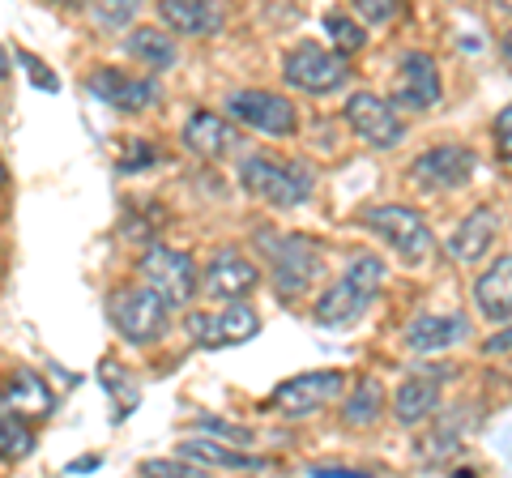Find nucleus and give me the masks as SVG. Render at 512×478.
I'll return each instance as SVG.
<instances>
[{"instance_id": "obj_1", "label": "nucleus", "mask_w": 512, "mask_h": 478, "mask_svg": "<svg viewBox=\"0 0 512 478\" xmlns=\"http://www.w3.org/2000/svg\"><path fill=\"white\" fill-rule=\"evenodd\" d=\"M380 286H384V261L372 257V252H363V257L350 261L342 282H333L329 291L320 295L316 321L320 325H346V321H355V316L376 299Z\"/></svg>"}, {"instance_id": "obj_17", "label": "nucleus", "mask_w": 512, "mask_h": 478, "mask_svg": "<svg viewBox=\"0 0 512 478\" xmlns=\"http://www.w3.org/2000/svg\"><path fill=\"white\" fill-rule=\"evenodd\" d=\"M461 338H470V321L461 312H423L406 329V342L419 355H436V350H448Z\"/></svg>"}, {"instance_id": "obj_15", "label": "nucleus", "mask_w": 512, "mask_h": 478, "mask_svg": "<svg viewBox=\"0 0 512 478\" xmlns=\"http://www.w3.org/2000/svg\"><path fill=\"white\" fill-rule=\"evenodd\" d=\"M256 282H261V269H256L248 257H244V252H218V257H214V265L210 269H205V295H210V299H227V304H231V299H244V295H252V286Z\"/></svg>"}, {"instance_id": "obj_27", "label": "nucleus", "mask_w": 512, "mask_h": 478, "mask_svg": "<svg viewBox=\"0 0 512 478\" xmlns=\"http://www.w3.org/2000/svg\"><path fill=\"white\" fill-rule=\"evenodd\" d=\"M325 30H329V43H333L338 56H355L363 47V39H367L359 30V22H350L346 13H325Z\"/></svg>"}, {"instance_id": "obj_33", "label": "nucleus", "mask_w": 512, "mask_h": 478, "mask_svg": "<svg viewBox=\"0 0 512 478\" xmlns=\"http://www.w3.org/2000/svg\"><path fill=\"white\" fill-rule=\"evenodd\" d=\"M308 478H367V474L355 466H312Z\"/></svg>"}, {"instance_id": "obj_25", "label": "nucleus", "mask_w": 512, "mask_h": 478, "mask_svg": "<svg viewBox=\"0 0 512 478\" xmlns=\"http://www.w3.org/2000/svg\"><path fill=\"white\" fill-rule=\"evenodd\" d=\"M35 453V432L26 427V414L0 406V461H26Z\"/></svg>"}, {"instance_id": "obj_13", "label": "nucleus", "mask_w": 512, "mask_h": 478, "mask_svg": "<svg viewBox=\"0 0 512 478\" xmlns=\"http://www.w3.org/2000/svg\"><path fill=\"white\" fill-rule=\"evenodd\" d=\"M393 103L406 107V111H427L440 103V69L436 60L423 56V52H410L402 60V73H397V90H393Z\"/></svg>"}, {"instance_id": "obj_11", "label": "nucleus", "mask_w": 512, "mask_h": 478, "mask_svg": "<svg viewBox=\"0 0 512 478\" xmlns=\"http://www.w3.org/2000/svg\"><path fill=\"white\" fill-rule=\"evenodd\" d=\"M342 385H346V376L333 372V368H325V372H303L295 380H286V385H278L274 410H282L286 419H303V414H316L320 406H329L333 397L342 393Z\"/></svg>"}, {"instance_id": "obj_5", "label": "nucleus", "mask_w": 512, "mask_h": 478, "mask_svg": "<svg viewBox=\"0 0 512 478\" xmlns=\"http://www.w3.org/2000/svg\"><path fill=\"white\" fill-rule=\"evenodd\" d=\"M111 321H116V329L133 346H146L167 333V304L150 286H128V291L111 299Z\"/></svg>"}, {"instance_id": "obj_38", "label": "nucleus", "mask_w": 512, "mask_h": 478, "mask_svg": "<svg viewBox=\"0 0 512 478\" xmlns=\"http://www.w3.org/2000/svg\"><path fill=\"white\" fill-rule=\"evenodd\" d=\"M9 77V56H5V47H0V82Z\"/></svg>"}, {"instance_id": "obj_20", "label": "nucleus", "mask_w": 512, "mask_h": 478, "mask_svg": "<svg viewBox=\"0 0 512 478\" xmlns=\"http://www.w3.org/2000/svg\"><path fill=\"white\" fill-rule=\"evenodd\" d=\"M440 406V380H431V376H410L397 385L393 393V414H397V423H423L427 414H436Z\"/></svg>"}, {"instance_id": "obj_31", "label": "nucleus", "mask_w": 512, "mask_h": 478, "mask_svg": "<svg viewBox=\"0 0 512 478\" xmlns=\"http://www.w3.org/2000/svg\"><path fill=\"white\" fill-rule=\"evenodd\" d=\"M355 9H359L363 22L380 26V22H389L393 13H397V0H355Z\"/></svg>"}, {"instance_id": "obj_6", "label": "nucleus", "mask_w": 512, "mask_h": 478, "mask_svg": "<svg viewBox=\"0 0 512 478\" xmlns=\"http://www.w3.org/2000/svg\"><path fill=\"white\" fill-rule=\"evenodd\" d=\"M282 77H286V82H291L295 90L329 94V90L346 86L350 65H346V56H338V52H325V47H316V43H299L295 52H286Z\"/></svg>"}, {"instance_id": "obj_8", "label": "nucleus", "mask_w": 512, "mask_h": 478, "mask_svg": "<svg viewBox=\"0 0 512 478\" xmlns=\"http://www.w3.org/2000/svg\"><path fill=\"white\" fill-rule=\"evenodd\" d=\"M188 338L214 350V346H244L256 338V329H261V321H256V312L248 304H239V299H231V308L222 312H192L188 316Z\"/></svg>"}, {"instance_id": "obj_24", "label": "nucleus", "mask_w": 512, "mask_h": 478, "mask_svg": "<svg viewBox=\"0 0 512 478\" xmlns=\"http://www.w3.org/2000/svg\"><path fill=\"white\" fill-rule=\"evenodd\" d=\"M128 56H137L141 65H150V69H171L175 65V39L167 30L137 26L133 35H128Z\"/></svg>"}, {"instance_id": "obj_30", "label": "nucleus", "mask_w": 512, "mask_h": 478, "mask_svg": "<svg viewBox=\"0 0 512 478\" xmlns=\"http://www.w3.org/2000/svg\"><path fill=\"white\" fill-rule=\"evenodd\" d=\"M141 474H163V478H201L205 470L197 466V461H146L141 466Z\"/></svg>"}, {"instance_id": "obj_18", "label": "nucleus", "mask_w": 512, "mask_h": 478, "mask_svg": "<svg viewBox=\"0 0 512 478\" xmlns=\"http://www.w3.org/2000/svg\"><path fill=\"white\" fill-rule=\"evenodd\" d=\"M495 231H500V214L495 210H474L470 218H461V227L448 235V257L461 261V265H474L483 261L491 244H495Z\"/></svg>"}, {"instance_id": "obj_37", "label": "nucleus", "mask_w": 512, "mask_h": 478, "mask_svg": "<svg viewBox=\"0 0 512 478\" xmlns=\"http://www.w3.org/2000/svg\"><path fill=\"white\" fill-rule=\"evenodd\" d=\"M495 350H500V355L508 350V329H500V338H495V342H487V355H495Z\"/></svg>"}, {"instance_id": "obj_12", "label": "nucleus", "mask_w": 512, "mask_h": 478, "mask_svg": "<svg viewBox=\"0 0 512 478\" xmlns=\"http://www.w3.org/2000/svg\"><path fill=\"white\" fill-rule=\"evenodd\" d=\"M474 167H478L474 150H466V146H436V150L414 158V184H423V188H461V184H470Z\"/></svg>"}, {"instance_id": "obj_35", "label": "nucleus", "mask_w": 512, "mask_h": 478, "mask_svg": "<svg viewBox=\"0 0 512 478\" xmlns=\"http://www.w3.org/2000/svg\"><path fill=\"white\" fill-rule=\"evenodd\" d=\"M22 65H26V73H30V77H35V86H43V90H56V86H60L56 77H47V73L39 69V60L30 56V52H22Z\"/></svg>"}, {"instance_id": "obj_16", "label": "nucleus", "mask_w": 512, "mask_h": 478, "mask_svg": "<svg viewBox=\"0 0 512 478\" xmlns=\"http://www.w3.org/2000/svg\"><path fill=\"white\" fill-rule=\"evenodd\" d=\"M158 13H163V22L171 30L192 35V39H210L227 22L222 0H158Z\"/></svg>"}, {"instance_id": "obj_4", "label": "nucleus", "mask_w": 512, "mask_h": 478, "mask_svg": "<svg viewBox=\"0 0 512 478\" xmlns=\"http://www.w3.org/2000/svg\"><path fill=\"white\" fill-rule=\"evenodd\" d=\"M359 222L372 235H380L384 244H389L397 257L419 265L431 257V248H436V235L423 222V214H414L410 205H372V210H363Z\"/></svg>"}, {"instance_id": "obj_19", "label": "nucleus", "mask_w": 512, "mask_h": 478, "mask_svg": "<svg viewBox=\"0 0 512 478\" xmlns=\"http://www.w3.org/2000/svg\"><path fill=\"white\" fill-rule=\"evenodd\" d=\"M508 269H512V261L500 257L474 286L478 312H483L487 321H500V325H508V312H512V274H508Z\"/></svg>"}, {"instance_id": "obj_32", "label": "nucleus", "mask_w": 512, "mask_h": 478, "mask_svg": "<svg viewBox=\"0 0 512 478\" xmlns=\"http://www.w3.org/2000/svg\"><path fill=\"white\" fill-rule=\"evenodd\" d=\"M197 427H201V432H214V436H231V440H239V444H248V440H252V432H248V427L227 423V419H201Z\"/></svg>"}, {"instance_id": "obj_9", "label": "nucleus", "mask_w": 512, "mask_h": 478, "mask_svg": "<svg viewBox=\"0 0 512 478\" xmlns=\"http://www.w3.org/2000/svg\"><path fill=\"white\" fill-rule=\"evenodd\" d=\"M346 120H350V129H355L367 146H376V150H393V146H402V137H406L397 111L372 90L350 94L346 99Z\"/></svg>"}, {"instance_id": "obj_10", "label": "nucleus", "mask_w": 512, "mask_h": 478, "mask_svg": "<svg viewBox=\"0 0 512 478\" xmlns=\"http://www.w3.org/2000/svg\"><path fill=\"white\" fill-rule=\"evenodd\" d=\"M227 111L235 120H244L248 129L256 133H269V137H291L295 133V103L282 99V94H269V90H244V94H231Z\"/></svg>"}, {"instance_id": "obj_39", "label": "nucleus", "mask_w": 512, "mask_h": 478, "mask_svg": "<svg viewBox=\"0 0 512 478\" xmlns=\"http://www.w3.org/2000/svg\"><path fill=\"white\" fill-rule=\"evenodd\" d=\"M5 184H9V167H5V163H0V188H5Z\"/></svg>"}, {"instance_id": "obj_23", "label": "nucleus", "mask_w": 512, "mask_h": 478, "mask_svg": "<svg viewBox=\"0 0 512 478\" xmlns=\"http://www.w3.org/2000/svg\"><path fill=\"white\" fill-rule=\"evenodd\" d=\"M0 406L13 410V414H52L56 397H52V389L43 385V376L18 372V376L9 380V389L0 393Z\"/></svg>"}, {"instance_id": "obj_2", "label": "nucleus", "mask_w": 512, "mask_h": 478, "mask_svg": "<svg viewBox=\"0 0 512 478\" xmlns=\"http://www.w3.org/2000/svg\"><path fill=\"white\" fill-rule=\"evenodd\" d=\"M239 180H244L252 197L278 205V210H295V205L312 197V171L303 163H278V158H269V154L244 158Z\"/></svg>"}, {"instance_id": "obj_34", "label": "nucleus", "mask_w": 512, "mask_h": 478, "mask_svg": "<svg viewBox=\"0 0 512 478\" xmlns=\"http://www.w3.org/2000/svg\"><path fill=\"white\" fill-rule=\"evenodd\" d=\"M508 129H512V107L500 111V120H495V141H500V163H508Z\"/></svg>"}, {"instance_id": "obj_29", "label": "nucleus", "mask_w": 512, "mask_h": 478, "mask_svg": "<svg viewBox=\"0 0 512 478\" xmlns=\"http://www.w3.org/2000/svg\"><path fill=\"white\" fill-rule=\"evenodd\" d=\"M94 22L107 26V30H120L137 18V9H141V0H94Z\"/></svg>"}, {"instance_id": "obj_21", "label": "nucleus", "mask_w": 512, "mask_h": 478, "mask_svg": "<svg viewBox=\"0 0 512 478\" xmlns=\"http://www.w3.org/2000/svg\"><path fill=\"white\" fill-rule=\"evenodd\" d=\"M180 457L188 461H197L201 470H269V461L265 457H256V453H235V449H222V444L214 440H201V436H188L180 440Z\"/></svg>"}, {"instance_id": "obj_14", "label": "nucleus", "mask_w": 512, "mask_h": 478, "mask_svg": "<svg viewBox=\"0 0 512 478\" xmlns=\"http://www.w3.org/2000/svg\"><path fill=\"white\" fill-rule=\"evenodd\" d=\"M90 94L103 99L107 107H120V111H146L150 103H158V86L150 77H128L120 69H99L90 73Z\"/></svg>"}, {"instance_id": "obj_22", "label": "nucleus", "mask_w": 512, "mask_h": 478, "mask_svg": "<svg viewBox=\"0 0 512 478\" xmlns=\"http://www.w3.org/2000/svg\"><path fill=\"white\" fill-rule=\"evenodd\" d=\"M231 141H235L231 129L214 111H197V116H188V124H184V146L201 158H222L231 150Z\"/></svg>"}, {"instance_id": "obj_7", "label": "nucleus", "mask_w": 512, "mask_h": 478, "mask_svg": "<svg viewBox=\"0 0 512 478\" xmlns=\"http://www.w3.org/2000/svg\"><path fill=\"white\" fill-rule=\"evenodd\" d=\"M137 269L167 308H184L192 299V291H197V265H192V257H184V252H175V248H150Z\"/></svg>"}, {"instance_id": "obj_36", "label": "nucleus", "mask_w": 512, "mask_h": 478, "mask_svg": "<svg viewBox=\"0 0 512 478\" xmlns=\"http://www.w3.org/2000/svg\"><path fill=\"white\" fill-rule=\"evenodd\" d=\"M99 466H103V457H82V461H69L64 474H82V470H99Z\"/></svg>"}, {"instance_id": "obj_28", "label": "nucleus", "mask_w": 512, "mask_h": 478, "mask_svg": "<svg viewBox=\"0 0 512 478\" xmlns=\"http://www.w3.org/2000/svg\"><path fill=\"white\" fill-rule=\"evenodd\" d=\"M461 449V436H457V423H444V427H436V432H431L423 444H419V457L423 461H431V466H436V461H448Z\"/></svg>"}, {"instance_id": "obj_26", "label": "nucleus", "mask_w": 512, "mask_h": 478, "mask_svg": "<svg viewBox=\"0 0 512 478\" xmlns=\"http://www.w3.org/2000/svg\"><path fill=\"white\" fill-rule=\"evenodd\" d=\"M380 414H384V389L376 385V380H363V385L355 389V397H350V406L342 410V419L350 427H372Z\"/></svg>"}, {"instance_id": "obj_3", "label": "nucleus", "mask_w": 512, "mask_h": 478, "mask_svg": "<svg viewBox=\"0 0 512 478\" xmlns=\"http://www.w3.org/2000/svg\"><path fill=\"white\" fill-rule=\"evenodd\" d=\"M256 248L265 252L269 269H274V286L278 295H303L320 274V244L303 235H278V231H261Z\"/></svg>"}]
</instances>
